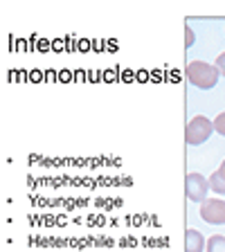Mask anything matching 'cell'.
Wrapping results in <instances>:
<instances>
[{
    "instance_id": "obj_1",
    "label": "cell",
    "mask_w": 225,
    "mask_h": 252,
    "mask_svg": "<svg viewBox=\"0 0 225 252\" xmlns=\"http://www.w3.org/2000/svg\"><path fill=\"white\" fill-rule=\"evenodd\" d=\"M185 74H187V81L189 84H194L196 88L200 90H210L216 86V81H219L221 72L216 65H212V63H205V61H192L187 63V70H185Z\"/></svg>"
},
{
    "instance_id": "obj_2",
    "label": "cell",
    "mask_w": 225,
    "mask_h": 252,
    "mask_svg": "<svg viewBox=\"0 0 225 252\" xmlns=\"http://www.w3.org/2000/svg\"><path fill=\"white\" fill-rule=\"evenodd\" d=\"M214 131V124L205 115H196L194 120H189L187 128H185V140L189 147H198L203 142H207V137Z\"/></svg>"
},
{
    "instance_id": "obj_3",
    "label": "cell",
    "mask_w": 225,
    "mask_h": 252,
    "mask_svg": "<svg viewBox=\"0 0 225 252\" xmlns=\"http://www.w3.org/2000/svg\"><path fill=\"white\" fill-rule=\"evenodd\" d=\"M207 189H210V180L200 176V173H189L185 180V191L192 203H203L207 200Z\"/></svg>"
},
{
    "instance_id": "obj_4",
    "label": "cell",
    "mask_w": 225,
    "mask_h": 252,
    "mask_svg": "<svg viewBox=\"0 0 225 252\" xmlns=\"http://www.w3.org/2000/svg\"><path fill=\"white\" fill-rule=\"evenodd\" d=\"M200 219L212 225H225V200L207 198L200 203Z\"/></svg>"
},
{
    "instance_id": "obj_5",
    "label": "cell",
    "mask_w": 225,
    "mask_h": 252,
    "mask_svg": "<svg viewBox=\"0 0 225 252\" xmlns=\"http://www.w3.org/2000/svg\"><path fill=\"white\" fill-rule=\"evenodd\" d=\"M205 236L198 230H187L185 232V252H203L205 250Z\"/></svg>"
},
{
    "instance_id": "obj_6",
    "label": "cell",
    "mask_w": 225,
    "mask_h": 252,
    "mask_svg": "<svg viewBox=\"0 0 225 252\" xmlns=\"http://www.w3.org/2000/svg\"><path fill=\"white\" fill-rule=\"evenodd\" d=\"M207 252H225V236L223 234H214L207 239V246H205Z\"/></svg>"
},
{
    "instance_id": "obj_7",
    "label": "cell",
    "mask_w": 225,
    "mask_h": 252,
    "mask_svg": "<svg viewBox=\"0 0 225 252\" xmlns=\"http://www.w3.org/2000/svg\"><path fill=\"white\" fill-rule=\"evenodd\" d=\"M210 187H212V191H216V194H225V180L219 176V171L212 173V178H210Z\"/></svg>"
},
{
    "instance_id": "obj_8",
    "label": "cell",
    "mask_w": 225,
    "mask_h": 252,
    "mask_svg": "<svg viewBox=\"0 0 225 252\" xmlns=\"http://www.w3.org/2000/svg\"><path fill=\"white\" fill-rule=\"evenodd\" d=\"M214 124V131L221 133V135H225V113H221V115H216V120L212 122Z\"/></svg>"
},
{
    "instance_id": "obj_9",
    "label": "cell",
    "mask_w": 225,
    "mask_h": 252,
    "mask_svg": "<svg viewBox=\"0 0 225 252\" xmlns=\"http://www.w3.org/2000/svg\"><path fill=\"white\" fill-rule=\"evenodd\" d=\"M185 36H187V38H185V45H187V47H192V45H194V32H192V27H185Z\"/></svg>"
},
{
    "instance_id": "obj_10",
    "label": "cell",
    "mask_w": 225,
    "mask_h": 252,
    "mask_svg": "<svg viewBox=\"0 0 225 252\" xmlns=\"http://www.w3.org/2000/svg\"><path fill=\"white\" fill-rule=\"evenodd\" d=\"M216 68H219V72H221V74H225V52L221 54L219 59H216Z\"/></svg>"
},
{
    "instance_id": "obj_11",
    "label": "cell",
    "mask_w": 225,
    "mask_h": 252,
    "mask_svg": "<svg viewBox=\"0 0 225 252\" xmlns=\"http://www.w3.org/2000/svg\"><path fill=\"white\" fill-rule=\"evenodd\" d=\"M219 176L225 180V160H223V164H221V167H219Z\"/></svg>"
}]
</instances>
